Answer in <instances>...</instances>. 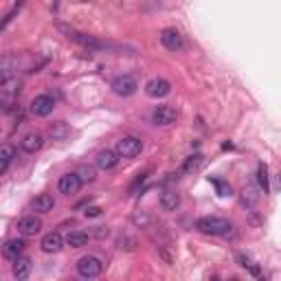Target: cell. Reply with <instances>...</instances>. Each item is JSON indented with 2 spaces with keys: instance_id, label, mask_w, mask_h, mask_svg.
I'll use <instances>...</instances> for the list:
<instances>
[{
  "instance_id": "cell-4",
  "label": "cell",
  "mask_w": 281,
  "mask_h": 281,
  "mask_svg": "<svg viewBox=\"0 0 281 281\" xmlns=\"http://www.w3.org/2000/svg\"><path fill=\"white\" fill-rule=\"evenodd\" d=\"M101 270H104V264L95 255H86L77 262V275L81 279H97L101 275Z\"/></svg>"
},
{
  "instance_id": "cell-25",
  "label": "cell",
  "mask_w": 281,
  "mask_h": 281,
  "mask_svg": "<svg viewBox=\"0 0 281 281\" xmlns=\"http://www.w3.org/2000/svg\"><path fill=\"white\" fill-rule=\"evenodd\" d=\"M136 246H139V242L132 235H119L116 237V248L119 250H136Z\"/></svg>"
},
{
  "instance_id": "cell-26",
  "label": "cell",
  "mask_w": 281,
  "mask_h": 281,
  "mask_svg": "<svg viewBox=\"0 0 281 281\" xmlns=\"http://www.w3.org/2000/svg\"><path fill=\"white\" fill-rule=\"evenodd\" d=\"M66 134H68V127H66L64 121H57L55 125H51V136L53 139H64Z\"/></svg>"
},
{
  "instance_id": "cell-13",
  "label": "cell",
  "mask_w": 281,
  "mask_h": 281,
  "mask_svg": "<svg viewBox=\"0 0 281 281\" xmlns=\"http://www.w3.org/2000/svg\"><path fill=\"white\" fill-rule=\"evenodd\" d=\"M42 231V222H40V218L35 216H24L18 220V233L27 235V237H31V235H38Z\"/></svg>"
},
{
  "instance_id": "cell-34",
  "label": "cell",
  "mask_w": 281,
  "mask_h": 281,
  "mask_svg": "<svg viewBox=\"0 0 281 281\" xmlns=\"http://www.w3.org/2000/svg\"><path fill=\"white\" fill-rule=\"evenodd\" d=\"M22 2H24V0H18V2H16V4H18V7H20V4H22Z\"/></svg>"
},
{
  "instance_id": "cell-20",
  "label": "cell",
  "mask_w": 281,
  "mask_h": 281,
  "mask_svg": "<svg viewBox=\"0 0 281 281\" xmlns=\"http://www.w3.org/2000/svg\"><path fill=\"white\" fill-rule=\"evenodd\" d=\"M202 165H204V156H202V154H193V156H189L187 161L182 163L180 173H187V176H191V173L200 171Z\"/></svg>"
},
{
  "instance_id": "cell-19",
  "label": "cell",
  "mask_w": 281,
  "mask_h": 281,
  "mask_svg": "<svg viewBox=\"0 0 281 281\" xmlns=\"http://www.w3.org/2000/svg\"><path fill=\"white\" fill-rule=\"evenodd\" d=\"M161 207L165 209V211H176V209L180 207V193L173 191V189H165V191L161 193Z\"/></svg>"
},
{
  "instance_id": "cell-15",
  "label": "cell",
  "mask_w": 281,
  "mask_h": 281,
  "mask_svg": "<svg viewBox=\"0 0 281 281\" xmlns=\"http://www.w3.org/2000/svg\"><path fill=\"white\" fill-rule=\"evenodd\" d=\"M119 154H116V150H104V152H99L97 154V167L99 169H104V171H108V169H114L116 167V163H119Z\"/></svg>"
},
{
  "instance_id": "cell-21",
  "label": "cell",
  "mask_w": 281,
  "mask_h": 281,
  "mask_svg": "<svg viewBox=\"0 0 281 281\" xmlns=\"http://www.w3.org/2000/svg\"><path fill=\"white\" fill-rule=\"evenodd\" d=\"M13 158H16V147L9 145V143H4L2 150H0V173H4L9 169V165H11Z\"/></svg>"
},
{
  "instance_id": "cell-30",
  "label": "cell",
  "mask_w": 281,
  "mask_h": 281,
  "mask_svg": "<svg viewBox=\"0 0 281 281\" xmlns=\"http://www.w3.org/2000/svg\"><path fill=\"white\" fill-rule=\"evenodd\" d=\"M235 259H237V264L242 266V268H250V266H253L250 257H248V255H244V253H237V255H235Z\"/></svg>"
},
{
  "instance_id": "cell-1",
  "label": "cell",
  "mask_w": 281,
  "mask_h": 281,
  "mask_svg": "<svg viewBox=\"0 0 281 281\" xmlns=\"http://www.w3.org/2000/svg\"><path fill=\"white\" fill-rule=\"evenodd\" d=\"M57 29L62 31L68 40H73L75 44H79V47L84 49H90V51H112V53H123V51H127L125 47H119V44H112V42H104V40L95 38V35H88V33H81L77 31V29L68 27V24H57Z\"/></svg>"
},
{
  "instance_id": "cell-11",
  "label": "cell",
  "mask_w": 281,
  "mask_h": 281,
  "mask_svg": "<svg viewBox=\"0 0 281 281\" xmlns=\"http://www.w3.org/2000/svg\"><path fill=\"white\" fill-rule=\"evenodd\" d=\"M53 108H55V101H53V97H49V95H38L31 101V112L35 116H47L53 112Z\"/></svg>"
},
{
  "instance_id": "cell-3",
  "label": "cell",
  "mask_w": 281,
  "mask_h": 281,
  "mask_svg": "<svg viewBox=\"0 0 281 281\" xmlns=\"http://www.w3.org/2000/svg\"><path fill=\"white\" fill-rule=\"evenodd\" d=\"M20 90H22V81L18 77H2L0 81V99H2V110L9 112L13 108V104L18 101V95Z\"/></svg>"
},
{
  "instance_id": "cell-23",
  "label": "cell",
  "mask_w": 281,
  "mask_h": 281,
  "mask_svg": "<svg viewBox=\"0 0 281 281\" xmlns=\"http://www.w3.org/2000/svg\"><path fill=\"white\" fill-rule=\"evenodd\" d=\"M257 185L264 191V196H268L270 182H268V167H266V163H259V167H257Z\"/></svg>"
},
{
  "instance_id": "cell-16",
  "label": "cell",
  "mask_w": 281,
  "mask_h": 281,
  "mask_svg": "<svg viewBox=\"0 0 281 281\" xmlns=\"http://www.w3.org/2000/svg\"><path fill=\"white\" fill-rule=\"evenodd\" d=\"M31 209L35 213H49L55 209V198L51 196V193H40V196L33 198L31 202Z\"/></svg>"
},
{
  "instance_id": "cell-2",
  "label": "cell",
  "mask_w": 281,
  "mask_h": 281,
  "mask_svg": "<svg viewBox=\"0 0 281 281\" xmlns=\"http://www.w3.org/2000/svg\"><path fill=\"white\" fill-rule=\"evenodd\" d=\"M196 228L204 235H222V237H228L233 235V226L228 220L224 218H218V216H207V218H200L196 222Z\"/></svg>"
},
{
  "instance_id": "cell-14",
  "label": "cell",
  "mask_w": 281,
  "mask_h": 281,
  "mask_svg": "<svg viewBox=\"0 0 281 281\" xmlns=\"http://www.w3.org/2000/svg\"><path fill=\"white\" fill-rule=\"evenodd\" d=\"M31 268H33V262L29 257H22L20 255L18 259H13V266H11V273H13V277L20 279V281H24V279H29V275H31Z\"/></svg>"
},
{
  "instance_id": "cell-29",
  "label": "cell",
  "mask_w": 281,
  "mask_h": 281,
  "mask_svg": "<svg viewBox=\"0 0 281 281\" xmlns=\"http://www.w3.org/2000/svg\"><path fill=\"white\" fill-rule=\"evenodd\" d=\"M77 173L81 176V180H84V182H93L95 180V169H93V167H81Z\"/></svg>"
},
{
  "instance_id": "cell-22",
  "label": "cell",
  "mask_w": 281,
  "mask_h": 281,
  "mask_svg": "<svg viewBox=\"0 0 281 281\" xmlns=\"http://www.w3.org/2000/svg\"><path fill=\"white\" fill-rule=\"evenodd\" d=\"M88 242H90V235L86 231H70L68 237H66V244H68L70 248H81Z\"/></svg>"
},
{
  "instance_id": "cell-17",
  "label": "cell",
  "mask_w": 281,
  "mask_h": 281,
  "mask_svg": "<svg viewBox=\"0 0 281 281\" xmlns=\"http://www.w3.org/2000/svg\"><path fill=\"white\" fill-rule=\"evenodd\" d=\"M24 239H9V242H4V246H2V257L4 259H18L20 255H22V250H24Z\"/></svg>"
},
{
  "instance_id": "cell-6",
  "label": "cell",
  "mask_w": 281,
  "mask_h": 281,
  "mask_svg": "<svg viewBox=\"0 0 281 281\" xmlns=\"http://www.w3.org/2000/svg\"><path fill=\"white\" fill-rule=\"evenodd\" d=\"M110 88H112V93L119 95V97H132L139 90V84H136V79L130 77V75H119V77L112 79Z\"/></svg>"
},
{
  "instance_id": "cell-5",
  "label": "cell",
  "mask_w": 281,
  "mask_h": 281,
  "mask_svg": "<svg viewBox=\"0 0 281 281\" xmlns=\"http://www.w3.org/2000/svg\"><path fill=\"white\" fill-rule=\"evenodd\" d=\"M116 154H119L121 158H134V156H139L141 154V150H143V141L139 139V136H132V134H127V136H121L119 141H116Z\"/></svg>"
},
{
  "instance_id": "cell-12",
  "label": "cell",
  "mask_w": 281,
  "mask_h": 281,
  "mask_svg": "<svg viewBox=\"0 0 281 281\" xmlns=\"http://www.w3.org/2000/svg\"><path fill=\"white\" fill-rule=\"evenodd\" d=\"M64 242L66 239L59 235L57 231H51L42 237V242H40V248L44 250V253H59V250L64 248Z\"/></svg>"
},
{
  "instance_id": "cell-7",
  "label": "cell",
  "mask_w": 281,
  "mask_h": 281,
  "mask_svg": "<svg viewBox=\"0 0 281 281\" xmlns=\"http://www.w3.org/2000/svg\"><path fill=\"white\" fill-rule=\"evenodd\" d=\"M161 42L167 51H173V53H178V51L185 49V38H182L180 31H176V29H163L161 31Z\"/></svg>"
},
{
  "instance_id": "cell-32",
  "label": "cell",
  "mask_w": 281,
  "mask_h": 281,
  "mask_svg": "<svg viewBox=\"0 0 281 281\" xmlns=\"http://www.w3.org/2000/svg\"><path fill=\"white\" fill-rule=\"evenodd\" d=\"M95 235H97V237H106V235H108V228H106V226H97Z\"/></svg>"
},
{
  "instance_id": "cell-9",
  "label": "cell",
  "mask_w": 281,
  "mask_h": 281,
  "mask_svg": "<svg viewBox=\"0 0 281 281\" xmlns=\"http://www.w3.org/2000/svg\"><path fill=\"white\" fill-rule=\"evenodd\" d=\"M145 93H147V97H152V99H163V97H167L171 93V84L163 77H154L145 84Z\"/></svg>"
},
{
  "instance_id": "cell-24",
  "label": "cell",
  "mask_w": 281,
  "mask_h": 281,
  "mask_svg": "<svg viewBox=\"0 0 281 281\" xmlns=\"http://www.w3.org/2000/svg\"><path fill=\"white\" fill-rule=\"evenodd\" d=\"M242 202H244V207H255V204L259 202L257 187H253V185L244 187V191H242Z\"/></svg>"
},
{
  "instance_id": "cell-27",
  "label": "cell",
  "mask_w": 281,
  "mask_h": 281,
  "mask_svg": "<svg viewBox=\"0 0 281 281\" xmlns=\"http://www.w3.org/2000/svg\"><path fill=\"white\" fill-rule=\"evenodd\" d=\"M132 222H134L136 226H141V228H147V226H150V216L143 213V211H136L134 216H132Z\"/></svg>"
},
{
  "instance_id": "cell-10",
  "label": "cell",
  "mask_w": 281,
  "mask_h": 281,
  "mask_svg": "<svg viewBox=\"0 0 281 281\" xmlns=\"http://www.w3.org/2000/svg\"><path fill=\"white\" fill-rule=\"evenodd\" d=\"M81 185H84V180H81L79 173H64L57 182L59 191H62L64 196H75V193L81 189Z\"/></svg>"
},
{
  "instance_id": "cell-28",
  "label": "cell",
  "mask_w": 281,
  "mask_h": 281,
  "mask_svg": "<svg viewBox=\"0 0 281 281\" xmlns=\"http://www.w3.org/2000/svg\"><path fill=\"white\" fill-rule=\"evenodd\" d=\"M211 182L218 187V196H231V187L224 180H218V178H211Z\"/></svg>"
},
{
  "instance_id": "cell-18",
  "label": "cell",
  "mask_w": 281,
  "mask_h": 281,
  "mask_svg": "<svg viewBox=\"0 0 281 281\" xmlns=\"http://www.w3.org/2000/svg\"><path fill=\"white\" fill-rule=\"evenodd\" d=\"M42 145H44V136L38 134V132H31V134H27L22 141H20V147H22V152H27V154L38 152Z\"/></svg>"
},
{
  "instance_id": "cell-31",
  "label": "cell",
  "mask_w": 281,
  "mask_h": 281,
  "mask_svg": "<svg viewBox=\"0 0 281 281\" xmlns=\"http://www.w3.org/2000/svg\"><path fill=\"white\" fill-rule=\"evenodd\" d=\"M101 211H104L101 207H88L84 213H86V218H99V216H101Z\"/></svg>"
},
{
  "instance_id": "cell-33",
  "label": "cell",
  "mask_w": 281,
  "mask_h": 281,
  "mask_svg": "<svg viewBox=\"0 0 281 281\" xmlns=\"http://www.w3.org/2000/svg\"><path fill=\"white\" fill-rule=\"evenodd\" d=\"M277 185H279V189H281V171H279V180H277Z\"/></svg>"
},
{
  "instance_id": "cell-8",
  "label": "cell",
  "mask_w": 281,
  "mask_h": 281,
  "mask_svg": "<svg viewBox=\"0 0 281 281\" xmlns=\"http://www.w3.org/2000/svg\"><path fill=\"white\" fill-rule=\"evenodd\" d=\"M176 119H178V112L171 106H158L154 110V114H152V123L158 127H167V125L176 123Z\"/></svg>"
}]
</instances>
